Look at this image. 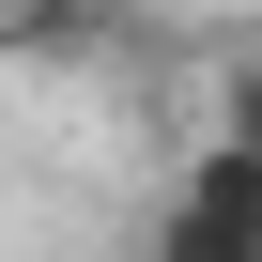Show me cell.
Segmentation results:
<instances>
[{
	"mask_svg": "<svg viewBox=\"0 0 262 262\" xmlns=\"http://www.w3.org/2000/svg\"><path fill=\"white\" fill-rule=\"evenodd\" d=\"M123 47H139V0H0V62H31V77L123 62Z\"/></svg>",
	"mask_w": 262,
	"mask_h": 262,
	"instance_id": "6da1fadb",
	"label": "cell"
},
{
	"mask_svg": "<svg viewBox=\"0 0 262 262\" xmlns=\"http://www.w3.org/2000/svg\"><path fill=\"white\" fill-rule=\"evenodd\" d=\"M170 216H262V170H247L231 139H201V155H185V185H170Z\"/></svg>",
	"mask_w": 262,
	"mask_h": 262,
	"instance_id": "7a4b0ae2",
	"label": "cell"
},
{
	"mask_svg": "<svg viewBox=\"0 0 262 262\" xmlns=\"http://www.w3.org/2000/svg\"><path fill=\"white\" fill-rule=\"evenodd\" d=\"M139 262H262V216H155Z\"/></svg>",
	"mask_w": 262,
	"mask_h": 262,
	"instance_id": "3957f363",
	"label": "cell"
},
{
	"mask_svg": "<svg viewBox=\"0 0 262 262\" xmlns=\"http://www.w3.org/2000/svg\"><path fill=\"white\" fill-rule=\"evenodd\" d=\"M216 139L262 170V47H231V77H216Z\"/></svg>",
	"mask_w": 262,
	"mask_h": 262,
	"instance_id": "277c9868",
	"label": "cell"
}]
</instances>
